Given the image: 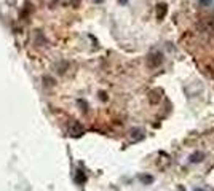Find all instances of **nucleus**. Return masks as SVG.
I'll list each match as a JSON object with an SVG mask.
<instances>
[{
	"label": "nucleus",
	"instance_id": "2",
	"mask_svg": "<svg viewBox=\"0 0 214 191\" xmlns=\"http://www.w3.org/2000/svg\"><path fill=\"white\" fill-rule=\"evenodd\" d=\"M203 158H205V154L201 151H195L190 154V162H200V161H203Z\"/></svg>",
	"mask_w": 214,
	"mask_h": 191
},
{
	"label": "nucleus",
	"instance_id": "3",
	"mask_svg": "<svg viewBox=\"0 0 214 191\" xmlns=\"http://www.w3.org/2000/svg\"><path fill=\"white\" fill-rule=\"evenodd\" d=\"M166 5L165 3H161V5H158V8H157V16H158V19H163L165 18V15H166Z\"/></svg>",
	"mask_w": 214,
	"mask_h": 191
},
{
	"label": "nucleus",
	"instance_id": "6",
	"mask_svg": "<svg viewBox=\"0 0 214 191\" xmlns=\"http://www.w3.org/2000/svg\"><path fill=\"white\" fill-rule=\"evenodd\" d=\"M195 191H205V189H200V188H197V189H195Z\"/></svg>",
	"mask_w": 214,
	"mask_h": 191
},
{
	"label": "nucleus",
	"instance_id": "5",
	"mask_svg": "<svg viewBox=\"0 0 214 191\" xmlns=\"http://www.w3.org/2000/svg\"><path fill=\"white\" fill-rule=\"evenodd\" d=\"M142 182H152V177H141Z\"/></svg>",
	"mask_w": 214,
	"mask_h": 191
},
{
	"label": "nucleus",
	"instance_id": "1",
	"mask_svg": "<svg viewBox=\"0 0 214 191\" xmlns=\"http://www.w3.org/2000/svg\"><path fill=\"white\" fill-rule=\"evenodd\" d=\"M161 64V54L160 53H153L149 56V65L150 67H158Z\"/></svg>",
	"mask_w": 214,
	"mask_h": 191
},
{
	"label": "nucleus",
	"instance_id": "4",
	"mask_svg": "<svg viewBox=\"0 0 214 191\" xmlns=\"http://www.w3.org/2000/svg\"><path fill=\"white\" fill-rule=\"evenodd\" d=\"M201 6H211L212 5V0H198Z\"/></svg>",
	"mask_w": 214,
	"mask_h": 191
}]
</instances>
